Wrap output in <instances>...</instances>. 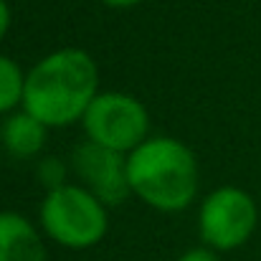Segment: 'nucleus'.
I'll list each match as a JSON object with an SVG mask.
<instances>
[{"mask_svg":"<svg viewBox=\"0 0 261 261\" xmlns=\"http://www.w3.org/2000/svg\"><path fill=\"white\" fill-rule=\"evenodd\" d=\"M96 96V66L79 48H64L38 61L25 76L23 109L46 127H66L84 117Z\"/></svg>","mask_w":261,"mask_h":261,"instance_id":"nucleus-1","label":"nucleus"},{"mask_svg":"<svg viewBox=\"0 0 261 261\" xmlns=\"http://www.w3.org/2000/svg\"><path fill=\"white\" fill-rule=\"evenodd\" d=\"M127 180L129 190L147 205L175 213L195 198L198 165L182 142L173 137H152L129 152Z\"/></svg>","mask_w":261,"mask_h":261,"instance_id":"nucleus-2","label":"nucleus"},{"mask_svg":"<svg viewBox=\"0 0 261 261\" xmlns=\"http://www.w3.org/2000/svg\"><path fill=\"white\" fill-rule=\"evenodd\" d=\"M41 223L46 233L69 249H89L107 236V208L87 188L59 185L43 198Z\"/></svg>","mask_w":261,"mask_h":261,"instance_id":"nucleus-3","label":"nucleus"},{"mask_svg":"<svg viewBox=\"0 0 261 261\" xmlns=\"http://www.w3.org/2000/svg\"><path fill=\"white\" fill-rule=\"evenodd\" d=\"M89 142H96L114 152H132L137 150L150 129L147 109L129 94L107 91L96 94L82 117Z\"/></svg>","mask_w":261,"mask_h":261,"instance_id":"nucleus-4","label":"nucleus"},{"mask_svg":"<svg viewBox=\"0 0 261 261\" xmlns=\"http://www.w3.org/2000/svg\"><path fill=\"white\" fill-rule=\"evenodd\" d=\"M256 221H259L256 203L241 188L213 190L203 200L200 216H198L203 241L218 251H231V249L244 246L251 239Z\"/></svg>","mask_w":261,"mask_h":261,"instance_id":"nucleus-5","label":"nucleus"},{"mask_svg":"<svg viewBox=\"0 0 261 261\" xmlns=\"http://www.w3.org/2000/svg\"><path fill=\"white\" fill-rule=\"evenodd\" d=\"M74 165L82 180L91 185V193L104 205L124 200L129 180H127V160L122 158V152L107 150L96 142H84L74 155Z\"/></svg>","mask_w":261,"mask_h":261,"instance_id":"nucleus-6","label":"nucleus"},{"mask_svg":"<svg viewBox=\"0 0 261 261\" xmlns=\"http://www.w3.org/2000/svg\"><path fill=\"white\" fill-rule=\"evenodd\" d=\"M0 261H46L38 231L18 213H0Z\"/></svg>","mask_w":261,"mask_h":261,"instance_id":"nucleus-7","label":"nucleus"},{"mask_svg":"<svg viewBox=\"0 0 261 261\" xmlns=\"http://www.w3.org/2000/svg\"><path fill=\"white\" fill-rule=\"evenodd\" d=\"M46 140V124L38 122L33 114L23 112V114H15L5 122L3 127V142L5 147L18 155V158H28V155H36L41 150Z\"/></svg>","mask_w":261,"mask_h":261,"instance_id":"nucleus-8","label":"nucleus"},{"mask_svg":"<svg viewBox=\"0 0 261 261\" xmlns=\"http://www.w3.org/2000/svg\"><path fill=\"white\" fill-rule=\"evenodd\" d=\"M23 91H25V76L20 66L0 56V112H10L15 104H23Z\"/></svg>","mask_w":261,"mask_h":261,"instance_id":"nucleus-9","label":"nucleus"},{"mask_svg":"<svg viewBox=\"0 0 261 261\" xmlns=\"http://www.w3.org/2000/svg\"><path fill=\"white\" fill-rule=\"evenodd\" d=\"M177 261H218V259H216V254L211 249H190Z\"/></svg>","mask_w":261,"mask_h":261,"instance_id":"nucleus-10","label":"nucleus"},{"mask_svg":"<svg viewBox=\"0 0 261 261\" xmlns=\"http://www.w3.org/2000/svg\"><path fill=\"white\" fill-rule=\"evenodd\" d=\"M8 28H10V8L5 0H0V41L8 33Z\"/></svg>","mask_w":261,"mask_h":261,"instance_id":"nucleus-11","label":"nucleus"},{"mask_svg":"<svg viewBox=\"0 0 261 261\" xmlns=\"http://www.w3.org/2000/svg\"><path fill=\"white\" fill-rule=\"evenodd\" d=\"M107 5H112V8H132V5H137L140 0H104Z\"/></svg>","mask_w":261,"mask_h":261,"instance_id":"nucleus-12","label":"nucleus"}]
</instances>
